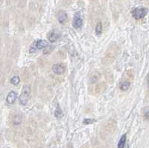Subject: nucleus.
<instances>
[{
  "label": "nucleus",
  "mask_w": 149,
  "mask_h": 148,
  "mask_svg": "<svg viewBox=\"0 0 149 148\" xmlns=\"http://www.w3.org/2000/svg\"><path fill=\"white\" fill-rule=\"evenodd\" d=\"M102 29H103V26H102V22H98L95 26V34L98 36H100L102 33Z\"/></svg>",
  "instance_id": "12"
},
{
  "label": "nucleus",
  "mask_w": 149,
  "mask_h": 148,
  "mask_svg": "<svg viewBox=\"0 0 149 148\" xmlns=\"http://www.w3.org/2000/svg\"><path fill=\"white\" fill-rule=\"evenodd\" d=\"M49 46V43L44 40H38L35 41L33 42V44L31 46L29 49L30 53H35L38 50L43 49V48H45L48 47Z\"/></svg>",
  "instance_id": "2"
},
{
  "label": "nucleus",
  "mask_w": 149,
  "mask_h": 148,
  "mask_svg": "<svg viewBox=\"0 0 149 148\" xmlns=\"http://www.w3.org/2000/svg\"><path fill=\"white\" fill-rule=\"evenodd\" d=\"M30 93H31V87L28 85H25L22 88V92L19 98L20 104L22 106H26L27 104L28 98L30 97Z\"/></svg>",
  "instance_id": "1"
},
{
  "label": "nucleus",
  "mask_w": 149,
  "mask_h": 148,
  "mask_svg": "<svg viewBox=\"0 0 149 148\" xmlns=\"http://www.w3.org/2000/svg\"><path fill=\"white\" fill-rule=\"evenodd\" d=\"M126 148H129V147H128V146H127V147H126Z\"/></svg>",
  "instance_id": "18"
},
{
  "label": "nucleus",
  "mask_w": 149,
  "mask_h": 148,
  "mask_svg": "<svg viewBox=\"0 0 149 148\" xmlns=\"http://www.w3.org/2000/svg\"><path fill=\"white\" fill-rule=\"evenodd\" d=\"M131 86V83L129 81H122L120 83V89L122 91H127L130 88Z\"/></svg>",
  "instance_id": "10"
},
{
  "label": "nucleus",
  "mask_w": 149,
  "mask_h": 148,
  "mask_svg": "<svg viewBox=\"0 0 149 148\" xmlns=\"http://www.w3.org/2000/svg\"><path fill=\"white\" fill-rule=\"evenodd\" d=\"M95 122V120L92 118H84V121H83V124L85 125H88V124H92L93 123Z\"/></svg>",
  "instance_id": "15"
},
{
  "label": "nucleus",
  "mask_w": 149,
  "mask_h": 148,
  "mask_svg": "<svg viewBox=\"0 0 149 148\" xmlns=\"http://www.w3.org/2000/svg\"><path fill=\"white\" fill-rule=\"evenodd\" d=\"M55 116L57 118H58V119L62 118H63V116H64L63 111H62L61 109H60L59 106H58V107L56 108V110H55Z\"/></svg>",
  "instance_id": "11"
},
{
  "label": "nucleus",
  "mask_w": 149,
  "mask_h": 148,
  "mask_svg": "<svg viewBox=\"0 0 149 148\" xmlns=\"http://www.w3.org/2000/svg\"><path fill=\"white\" fill-rule=\"evenodd\" d=\"M58 20L60 24H64L67 21V15L64 11L59 12L58 16Z\"/></svg>",
  "instance_id": "8"
},
{
  "label": "nucleus",
  "mask_w": 149,
  "mask_h": 148,
  "mask_svg": "<svg viewBox=\"0 0 149 148\" xmlns=\"http://www.w3.org/2000/svg\"><path fill=\"white\" fill-rule=\"evenodd\" d=\"M22 121V118L20 115H16L14 118V124L15 125H19Z\"/></svg>",
  "instance_id": "14"
},
{
  "label": "nucleus",
  "mask_w": 149,
  "mask_h": 148,
  "mask_svg": "<svg viewBox=\"0 0 149 148\" xmlns=\"http://www.w3.org/2000/svg\"><path fill=\"white\" fill-rule=\"evenodd\" d=\"M126 140H127V135L126 134H124L122 135L121 139H120L118 143V148H124L126 144Z\"/></svg>",
  "instance_id": "9"
},
{
  "label": "nucleus",
  "mask_w": 149,
  "mask_h": 148,
  "mask_svg": "<svg viewBox=\"0 0 149 148\" xmlns=\"http://www.w3.org/2000/svg\"><path fill=\"white\" fill-rule=\"evenodd\" d=\"M147 83H148V86L149 87V73L148 75V77H147Z\"/></svg>",
  "instance_id": "17"
},
{
  "label": "nucleus",
  "mask_w": 149,
  "mask_h": 148,
  "mask_svg": "<svg viewBox=\"0 0 149 148\" xmlns=\"http://www.w3.org/2000/svg\"><path fill=\"white\" fill-rule=\"evenodd\" d=\"M82 26H83V19H82L81 14L80 12H77L74 13V17H73L72 26L74 28L78 29V28H81Z\"/></svg>",
  "instance_id": "4"
},
{
  "label": "nucleus",
  "mask_w": 149,
  "mask_h": 148,
  "mask_svg": "<svg viewBox=\"0 0 149 148\" xmlns=\"http://www.w3.org/2000/svg\"><path fill=\"white\" fill-rule=\"evenodd\" d=\"M53 72L57 75H60L65 72V67L62 64L57 63L52 66Z\"/></svg>",
  "instance_id": "6"
},
{
  "label": "nucleus",
  "mask_w": 149,
  "mask_h": 148,
  "mask_svg": "<svg viewBox=\"0 0 149 148\" xmlns=\"http://www.w3.org/2000/svg\"><path fill=\"white\" fill-rule=\"evenodd\" d=\"M144 117L147 120H149V106H146L144 109Z\"/></svg>",
  "instance_id": "16"
},
{
  "label": "nucleus",
  "mask_w": 149,
  "mask_h": 148,
  "mask_svg": "<svg viewBox=\"0 0 149 148\" xmlns=\"http://www.w3.org/2000/svg\"><path fill=\"white\" fill-rule=\"evenodd\" d=\"M11 83L14 86H17L20 82V78L19 76H14L11 79Z\"/></svg>",
  "instance_id": "13"
},
{
  "label": "nucleus",
  "mask_w": 149,
  "mask_h": 148,
  "mask_svg": "<svg viewBox=\"0 0 149 148\" xmlns=\"http://www.w3.org/2000/svg\"><path fill=\"white\" fill-rule=\"evenodd\" d=\"M16 98H17V94L15 91H10L9 93L7 94V96L6 98V101H7V104H12L16 101Z\"/></svg>",
  "instance_id": "7"
},
{
  "label": "nucleus",
  "mask_w": 149,
  "mask_h": 148,
  "mask_svg": "<svg viewBox=\"0 0 149 148\" xmlns=\"http://www.w3.org/2000/svg\"><path fill=\"white\" fill-rule=\"evenodd\" d=\"M148 12V9L146 7H137V8L133 9L131 13H132L133 17H134V19L140 20V19L146 17Z\"/></svg>",
  "instance_id": "3"
},
{
  "label": "nucleus",
  "mask_w": 149,
  "mask_h": 148,
  "mask_svg": "<svg viewBox=\"0 0 149 148\" xmlns=\"http://www.w3.org/2000/svg\"><path fill=\"white\" fill-rule=\"evenodd\" d=\"M60 37V33L58 30H52V31H49L48 34V40L51 42H56Z\"/></svg>",
  "instance_id": "5"
}]
</instances>
